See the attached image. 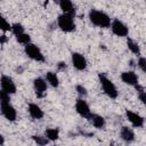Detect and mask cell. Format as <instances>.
Segmentation results:
<instances>
[{"label": "cell", "instance_id": "obj_7", "mask_svg": "<svg viewBox=\"0 0 146 146\" xmlns=\"http://www.w3.org/2000/svg\"><path fill=\"white\" fill-rule=\"evenodd\" d=\"M75 111L80 116H82L83 119H87V120L91 115V110H90L88 103L83 98H78L76 99V102H75Z\"/></svg>", "mask_w": 146, "mask_h": 146}, {"label": "cell", "instance_id": "obj_14", "mask_svg": "<svg viewBox=\"0 0 146 146\" xmlns=\"http://www.w3.org/2000/svg\"><path fill=\"white\" fill-rule=\"evenodd\" d=\"M120 137H121V139L123 141L130 144V143H132L135 140V132H133V130L131 128L123 125L121 128V130H120Z\"/></svg>", "mask_w": 146, "mask_h": 146}, {"label": "cell", "instance_id": "obj_27", "mask_svg": "<svg viewBox=\"0 0 146 146\" xmlns=\"http://www.w3.org/2000/svg\"><path fill=\"white\" fill-rule=\"evenodd\" d=\"M6 41H7V36L3 34V35L0 38V43H3V42H6Z\"/></svg>", "mask_w": 146, "mask_h": 146}, {"label": "cell", "instance_id": "obj_19", "mask_svg": "<svg viewBox=\"0 0 146 146\" xmlns=\"http://www.w3.org/2000/svg\"><path fill=\"white\" fill-rule=\"evenodd\" d=\"M127 46H128V49H129L132 54H135V55H140V48H139V44H138L136 41H133L132 39L128 38V39H127Z\"/></svg>", "mask_w": 146, "mask_h": 146}, {"label": "cell", "instance_id": "obj_6", "mask_svg": "<svg viewBox=\"0 0 146 146\" xmlns=\"http://www.w3.org/2000/svg\"><path fill=\"white\" fill-rule=\"evenodd\" d=\"M0 111L1 114L3 115L5 119H7L10 122H14L17 117V113L15 107L10 104V100H5V102H0Z\"/></svg>", "mask_w": 146, "mask_h": 146}, {"label": "cell", "instance_id": "obj_10", "mask_svg": "<svg viewBox=\"0 0 146 146\" xmlns=\"http://www.w3.org/2000/svg\"><path fill=\"white\" fill-rule=\"evenodd\" d=\"M125 115H127V119H128V121L131 123L132 127H135V128H141V127L144 125L145 120H144V117H143L140 114L127 110V111H125Z\"/></svg>", "mask_w": 146, "mask_h": 146}, {"label": "cell", "instance_id": "obj_15", "mask_svg": "<svg viewBox=\"0 0 146 146\" xmlns=\"http://www.w3.org/2000/svg\"><path fill=\"white\" fill-rule=\"evenodd\" d=\"M58 5H59V8L62 9L63 13L70 14L73 16L75 15V9H74L72 0H58Z\"/></svg>", "mask_w": 146, "mask_h": 146}, {"label": "cell", "instance_id": "obj_8", "mask_svg": "<svg viewBox=\"0 0 146 146\" xmlns=\"http://www.w3.org/2000/svg\"><path fill=\"white\" fill-rule=\"evenodd\" d=\"M71 59H72V64L74 66L75 70L78 71H84L87 68V59L86 57L80 54V52H72V56H71Z\"/></svg>", "mask_w": 146, "mask_h": 146}, {"label": "cell", "instance_id": "obj_3", "mask_svg": "<svg viewBox=\"0 0 146 146\" xmlns=\"http://www.w3.org/2000/svg\"><path fill=\"white\" fill-rule=\"evenodd\" d=\"M57 25L58 27L66 33L73 32L75 30V22H74V16L70 14H60L57 18Z\"/></svg>", "mask_w": 146, "mask_h": 146}, {"label": "cell", "instance_id": "obj_29", "mask_svg": "<svg viewBox=\"0 0 146 146\" xmlns=\"http://www.w3.org/2000/svg\"><path fill=\"white\" fill-rule=\"evenodd\" d=\"M3 143H5V138H3L2 135H0V145H2Z\"/></svg>", "mask_w": 146, "mask_h": 146}, {"label": "cell", "instance_id": "obj_26", "mask_svg": "<svg viewBox=\"0 0 146 146\" xmlns=\"http://www.w3.org/2000/svg\"><path fill=\"white\" fill-rule=\"evenodd\" d=\"M75 90H76V92H78V95H79L80 97H86V96H87V94H88L87 89H86L82 84H76Z\"/></svg>", "mask_w": 146, "mask_h": 146}, {"label": "cell", "instance_id": "obj_24", "mask_svg": "<svg viewBox=\"0 0 146 146\" xmlns=\"http://www.w3.org/2000/svg\"><path fill=\"white\" fill-rule=\"evenodd\" d=\"M32 139L38 144V145H41V146H43V145H47L48 143H49V140L47 139V137L44 136H32Z\"/></svg>", "mask_w": 146, "mask_h": 146}, {"label": "cell", "instance_id": "obj_5", "mask_svg": "<svg viewBox=\"0 0 146 146\" xmlns=\"http://www.w3.org/2000/svg\"><path fill=\"white\" fill-rule=\"evenodd\" d=\"M24 50H25V54L27 55V57H30L31 59H33L35 62H44V56L36 44L30 42V43L25 44Z\"/></svg>", "mask_w": 146, "mask_h": 146}, {"label": "cell", "instance_id": "obj_22", "mask_svg": "<svg viewBox=\"0 0 146 146\" xmlns=\"http://www.w3.org/2000/svg\"><path fill=\"white\" fill-rule=\"evenodd\" d=\"M0 30L5 33L8 31H11V24H9L2 15H0Z\"/></svg>", "mask_w": 146, "mask_h": 146}, {"label": "cell", "instance_id": "obj_20", "mask_svg": "<svg viewBox=\"0 0 146 146\" xmlns=\"http://www.w3.org/2000/svg\"><path fill=\"white\" fill-rule=\"evenodd\" d=\"M135 88H136V90H137V94H138V98H139V100L143 103V104H145L146 103V91H145V89H144V87L143 86H140L139 83H137L136 86H133Z\"/></svg>", "mask_w": 146, "mask_h": 146}, {"label": "cell", "instance_id": "obj_1", "mask_svg": "<svg viewBox=\"0 0 146 146\" xmlns=\"http://www.w3.org/2000/svg\"><path fill=\"white\" fill-rule=\"evenodd\" d=\"M88 18L91 22V24L100 29H108L112 22L111 17L106 13L98 9H91L88 14Z\"/></svg>", "mask_w": 146, "mask_h": 146}, {"label": "cell", "instance_id": "obj_30", "mask_svg": "<svg viewBox=\"0 0 146 146\" xmlns=\"http://www.w3.org/2000/svg\"><path fill=\"white\" fill-rule=\"evenodd\" d=\"M0 1H2V0H0Z\"/></svg>", "mask_w": 146, "mask_h": 146}, {"label": "cell", "instance_id": "obj_13", "mask_svg": "<svg viewBox=\"0 0 146 146\" xmlns=\"http://www.w3.org/2000/svg\"><path fill=\"white\" fill-rule=\"evenodd\" d=\"M27 111H29V114L32 119L34 120H41L43 117V111L41 110V107L39 105H36L35 103H30L29 106H27Z\"/></svg>", "mask_w": 146, "mask_h": 146}, {"label": "cell", "instance_id": "obj_25", "mask_svg": "<svg viewBox=\"0 0 146 146\" xmlns=\"http://www.w3.org/2000/svg\"><path fill=\"white\" fill-rule=\"evenodd\" d=\"M137 66L140 68L141 72H146V58L140 56L138 58V62H137Z\"/></svg>", "mask_w": 146, "mask_h": 146}, {"label": "cell", "instance_id": "obj_23", "mask_svg": "<svg viewBox=\"0 0 146 146\" xmlns=\"http://www.w3.org/2000/svg\"><path fill=\"white\" fill-rule=\"evenodd\" d=\"M11 32L17 35V34H21V33H24V26L21 24V23H14L11 24Z\"/></svg>", "mask_w": 146, "mask_h": 146}, {"label": "cell", "instance_id": "obj_16", "mask_svg": "<svg viewBox=\"0 0 146 146\" xmlns=\"http://www.w3.org/2000/svg\"><path fill=\"white\" fill-rule=\"evenodd\" d=\"M88 120L91 122V124H92L96 129H103V128L105 127V119H104L102 115H99V114L91 113V115H90V117H89Z\"/></svg>", "mask_w": 146, "mask_h": 146}, {"label": "cell", "instance_id": "obj_2", "mask_svg": "<svg viewBox=\"0 0 146 146\" xmlns=\"http://www.w3.org/2000/svg\"><path fill=\"white\" fill-rule=\"evenodd\" d=\"M98 79H99V83H100L102 89H103V91L105 92V95L108 96V97L112 98V99L117 98L119 91H117L115 84L112 82V80H110V79H108L105 74H103V73H99V74H98Z\"/></svg>", "mask_w": 146, "mask_h": 146}, {"label": "cell", "instance_id": "obj_12", "mask_svg": "<svg viewBox=\"0 0 146 146\" xmlns=\"http://www.w3.org/2000/svg\"><path fill=\"white\" fill-rule=\"evenodd\" d=\"M120 78H121L122 82L128 84V86H136L139 81V78H138L137 73L133 72V71H124V72L121 73Z\"/></svg>", "mask_w": 146, "mask_h": 146}, {"label": "cell", "instance_id": "obj_9", "mask_svg": "<svg viewBox=\"0 0 146 146\" xmlns=\"http://www.w3.org/2000/svg\"><path fill=\"white\" fill-rule=\"evenodd\" d=\"M0 86H1V89L5 90L6 92H8L9 95H14L16 92V84H15L14 80L8 75H1Z\"/></svg>", "mask_w": 146, "mask_h": 146}, {"label": "cell", "instance_id": "obj_21", "mask_svg": "<svg viewBox=\"0 0 146 146\" xmlns=\"http://www.w3.org/2000/svg\"><path fill=\"white\" fill-rule=\"evenodd\" d=\"M16 36V40H17V42L18 43H21V44H27V43H30L31 42V36L27 34V33H21V34H17V35H15Z\"/></svg>", "mask_w": 146, "mask_h": 146}, {"label": "cell", "instance_id": "obj_18", "mask_svg": "<svg viewBox=\"0 0 146 146\" xmlns=\"http://www.w3.org/2000/svg\"><path fill=\"white\" fill-rule=\"evenodd\" d=\"M44 136L49 141H55L59 138V130L57 128H48L44 131Z\"/></svg>", "mask_w": 146, "mask_h": 146}, {"label": "cell", "instance_id": "obj_11", "mask_svg": "<svg viewBox=\"0 0 146 146\" xmlns=\"http://www.w3.org/2000/svg\"><path fill=\"white\" fill-rule=\"evenodd\" d=\"M33 88H34V91L38 97H43L47 92V88H48V83L44 79L42 78H36L33 80Z\"/></svg>", "mask_w": 146, "mask_h": 146}, {"label": "cell", "instance_id": "obj_17", "mask_svg": "<svg viewBox=\"0 0 146 146\" xmlns=\"http://www.w3.org/2000/svg\"><path fill=\"white\" fill-rule=\"evenodd\" d=\"M46 81H47V83H49L54 88H57L59 86V79L55 72H47L46 73Z\"/></svg>", "mask_w": 146, "mask_h": 146}, {"label": "cell", "instance_id": "obj_4", "mask_svg": "<svg viewBox=\"0 0 146 146\" xmlns=\"http://www.w3.org/2000/svg\"><path fill=\"white\" fill-rule=\"evenodd\" d=\"M111 30H112V33L119 38H124V36H128L129 34V29L128 26L122 22L120 21L119 18H115L111 22V25H110Z\"/></svg>", "mask_w": 146, "mask_h": 146}, {"label": "cell", "instance_id": "obj_28", "mask_svg": "<svg viewBox=\"0 0 146 146\" xmlns=\"http://www.w3.org/2000/svg\"><path fill=\"white\" fill-rule=\"evenodd\" d=\"M58 67H59V68H65V67H66V66H65V63H62V62L58 63Z\"/></svg>", "mask_w": 146, "mask_h": 146}]
</instances>
